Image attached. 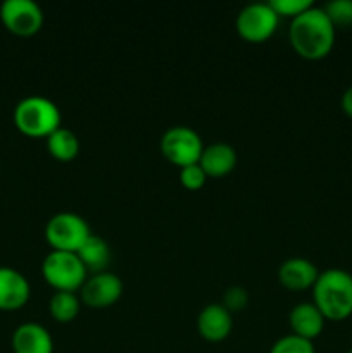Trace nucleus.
Returning <instances> with one entry per match:
<instances>
[{"instance_id": "nucleus-3", "label": "nucleus", "mask_w": 352, "mask_h": 353, "mask_svg": "<svg viewBox=\"0 0 352 353\" xmlns=\"http://www.w3.org/2000/svg\"><path fill=\"white\" fill-rule=\"evenodd\" d=\"M14 124L30 138H47L61 128V110L57 103L43 95L24 97L12 112Z\"/></svg>"}, {"instance_id": "nucleus-9", "label": "nucleus", "mask_w": 352, "mask_h": 353, "mask_svg": "<svg viewBox=\"0 0 352 353\" xmlns=\"http://www.w3.org/2000/svg\"><path fill=\"white\" fill-rule=\"evenodd\" d=\"M123 281L114 272H99L86 278L79 290V300L90 309H107L123 295Z\"/></svg>"}, {"instance_id": "nucleus-5", "label": "nucleus", "mask_w": 352, "mask_h": 353, "mask_svg": "<svg viewBox=\"0 0 352 353\" xmlns=\"http://www.w3.org/2000/svg\"><path fill=\"white\" fill-rule=\"evenodd\" d=\"M92 234L88 224L75 212H59L48 219L45 226V240L52 250L78 252L86 238Z\"/></svg>"}, {"instance_id": "nucleus-10", "label": "nucleus", "mask_w": 352, "mask_h": 353, "mask_svg": "<svg viewBox=\"0 0 352 353\" xmlns=\"http://www.w3.org/2000/svg\"><path fill=\"white\" fill-rule=\"evenodd\" d=\"M233 330V317L223 303H209L197 317V331L204 340L219 343L226 340Z\"/></svg>"}, {"instance_id": "nucleus-19", "label": "nucleus", "mask_w": 352, "mask_h": 353, "mask_svg": "<svg viewBox=\"0 0 352 353\" xmlns=\"http://www.w3.org/2000/svg\"><path fill=\"white\" fill-rule=\"evenodd\" d=\"M269 353H316V348L311 340L290 333L276 340Z\"/></svg>"}, {"instance_id": "nucleus-18", "label": "nucleus", "mask_w": 352, "mask_h": 353, "mask_svg": "<svg viewBox=\"0 0 352 353\" xmlns=\"http://www.w3.org/2000/svg\"><path fill=\"white\" fill-rule=\"evenodd\" d=\"M81 300L75 292H55L48 302V312L57 323H71L78 317Z\"/></svg>"}, {"instance_id": "nucleus-22", "label": "nucleus", "mask_w": 352, "mask_h": 353, "mask_svg": "<svg viewBox=\"0 0 352 353\" xmlns=\"http://www.w3.org/2000/svg\"><path fill=\"white\" fill-rule=\"evenodd\" d=\"M179 181L185 188L188 190H199L206 185L207 174L199 164L186 165V168L179 169Z\"/></svg>"}, {"instance_id": "nucleus-20", "label": "nucleus", "mask_w": 352, "mask_h": 353, "mask_svg": "<svg viewBox=\"0 0 352 353\" xmlns=\"http://www.w3.org/2000/svg\"><path fill=\"white\" fill-rule=\"evenodd\" d=\"M323 9L335 28L352 26V0H331Z\"/></svg>"}, {"instance_id": "nucleus-21", "label": "nucleus", "mask_w": 352, "mask_h": 353, "mask_svg": "<svg viewBox=\"0 0 352 353\" xmlns=\"http://www.w3.org/2000/svg\"><path fill=\"white\" fill-rule=\"evenodd\" d=\"M269 3H271V7L280 17L286 16L290 19H293L299 14H302L304 10L309 9L311 6H314L311 0H269Z\"/></svg>"}, {"instance_id": "nucleus-8", "label": "nucleus", "mask_w": 352, "mask_h": 353, "mask_svg": "<svg viewBox=\"0 0 352 353\" xmlns=\"http://www.w3.org/2000/svg\"><path fill=\"white\" fill-rule=\"evenodd\" d=\"M0 21L17 37H31L43 26V10L35 0H6L0 6Z\"/></svg>"}, {"instance_id": "nucleus-4", "label": "nucleus", "mask_w": 352, "mask_h": 353, "mask_svg": "<svg viewBox=\"0 0 352 353\" xmlns=\"http://www.w3.org/2000/svg\"><path fill=\"white\" fill-rule=\"evenodd\" d=\"M43 279L55 292H78L88 278V271L75 252L50 250L41 262Z\"/></svg>"}, {"instance_id": "nucleus-14", "label": "nucleus", "mask_w": 352, "mask_h": 353, "mask_svg": "<svg viewBox=\"0 0 352 353\" xmlns=\"http://www.w3.org/2000/svg\"><path fill=\"white\" fill-rule=\"evenodd\" d=\"M237 162V150L230 143L217 141L204 147L199 165L204 169L207 178H223L233 171Z\"/></svg>"}, {"instance_id": "nucleus-2", "label": "nucleus", "mask_w": 352, "mask_h": 353, "mask_svg": "<svg viewBox=\"0 0 352 353\" xmlns=\"http://www.w3.org/2000/svg\"><path fill=\"white\" fill-rule=\"evenodd\" d=\"M313 302L326 321H344L352 314V274L331 268L320 272L313 286Z\"/></svg>"}, {"instance_id": "nucleus-12", "label": "nucleus", "mask_w": 352, "mask_h": 353, "mask_svg": "<svg viewBox=\"0 0 352 353\" xmlns=\"http://www.w3.org/2000/svg\"><path fill=\"white\" fill-rule=\"evenodd\" d=\"M14 353H54V340L47 327L38 323H24L10 338Z\"/></svg>"}, {"instance_id": "nucleus-6", "label": "nucleus", "mask_w": 352, "mask_h": 353, "mask_svg": "<svg viewBox=\"0 0 352 353\" xmlns=\"http://www.w3.org/2000/svg\"><path fill=\"white\" fill-rule=\"evenodd\" d=\"M202 152V138L188 126H173L161 137V154L179 169L199 164Z\"/></svg>"}, {"instance_id": "nucleus-15", "label": "nucleus", "mask_w": 352, "mask_h": 353, "mask_svg": "<svg viewBox=\"0 0 352 353\" xmlns=\"http://www.w3.org/2000/svg\"><path fill=\"white\" fill-rule=\"evenodd\" d=\"M324 316L321 310L314 305V302L297 303L289 316V324L292 327V334L313 341L320 336L324 330Z\"/></svg>"}, {"instance_id": "nucleus-13", "label": "nucleus", "mask_w": 352, "mask_h": 353, "mask_svg": "<svg viewBox=\"0 0 352 353\" xmlns=\"http://www.w3.org/2000/svg\"><path fill=\"white\" fill-rule=\"evenodd\" d=\"M320 271L316 265L304 257L286 259L278 269V279L286 290L292 292H302V290L313 288L316 283Z\"/></svg>"}, {"instance_id": "nucleus-7", "label": "nucleus", "mask_w": 352, "mask_h": 353, "mask_svg": "<svg viewBox=\"0 0 352 353\" xmlns=\"http://www.w3.org/2000/svg\"><path fill=\"white\" fill-rule=\"evenodd\" d=\"M280 24V16L269 2H254L242 7L237 16V31L245 41L261 43L273 37Z\"/></svg>"}, {"instance_id": "nucleus-11", "label": "nucleus", "mask_w": 352, "mask_h": 353, "mask_svg": "<svg viewBox=\"0 0 352 353\" xmlns=\"http://www.w3.org/2000/svg\"><path fill=\"white\" fill-rule=\"evenodd\" d=\"M31 295L30 281L12 268H0V310L12 312L23 309Z\"/></svg>"}, {"instance_id": "nucleus-17", "label": "nucleus", "mask_w": 352, "mask_h": 353, "mask_svg": "<svg viewBox=\"0 0 352 353\" xmlns=\"http://www.w3.org/2000/svg\"><path fill=\"white\" fill-rule=\"evenodd\" d=\"M47 140V150L54 159L62 162H69L78 157L79 154V138L76 137L75 131L68 128H59Z\"/></svg>"}, {"instance_id": "nucleus-16", "label": "nucleus", "mask_w": 352, "mask_h": 353, "mask_svg": "<svg viewBox=\"0 0 352 353\" xmlns=\"http://www.w3.org/2000/svg\"><path fill=\"white\" fill-rule=\"evenodd\" d=\"M79 261L83 262L85 269L93 274H99V272H106L107 265L110 262V247L102 236L99 234H90L86 238L85 243L81 245L78 252Z\"/></svg>"}, {"instance_id": "nucleus-1", "label": "nucleus", "mask_w": 352, "mask_h": 353, "mask_svg": "<svg viewBox=\"0 0 352 353\" xmlns=\"http://www.w3.org/2000/svg\"><path fill=\"white\" fill-rule=\"evenodd\" d=\"M337 28L326 16L323 7L311 6L290 21L289 38L293 50L307 61L326 57L335 45Z\"/></svg>"}, {"instance_id": "nucleus-25", "label": "nucleus", "mask_w": 352, "mask_h": 353, "mask_svg": "<svg viewBox=\"0 0 352 353\" xmlns=\"http://www.w3.org/2000/svg\"><path fill=\"white\" fill-rule=\"evenodd\" d=\"M349 353H352V347H351V350H349Z\"/></svg>"}, {"instance_id": "nucleus-24", "label": "nucleus", "mask_w": 352, "mask_h": 353, "mask_svg": "<svg viewBox=\"0 0 352 353\" xmlns=\"http://www.w3.org/2000/svg\"><path fill=\"white\" fill-rule=\"evenodd\" d=\"M340 105H342V110H344L347 116L352 117V85L349 86V88L344 92V95H342Z\"/></svg>"}, {"instance_id": "nucleus-23", "label": "nucleus", "mask_w": 352, "mask_h": 353, "mask_svg": "<svg viewBox=\"0 0 352 353\" xmlns=\"http://www.w3.org/2000/svg\"><path fill=\"white\" fill-rule=\"evenodd\" d=\"M248 303V293L244 286H230L223 295V305L226 307L230 312L235 310H242L247 307Z\"/></svg>"}]
</instances>
